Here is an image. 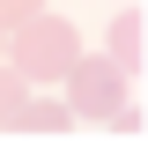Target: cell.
Returning a JSON list of instances; mask_svg holds the SVG:
<instances>
[{
    "mask_svg": "<svg viewBox=\"0 0 148 141\" xmlns=\"http://www.w3.org/2000/svg\"><path fill=\"white\" fill-rule=\"evenodd\" d=\"M15 30V45H8V67L22 74V82H59V74L74 67V22H59V15H22V22H8Z\"/></svg>",
    "mask_w": 148,
    "mask_h": 141,
    "instance_id": "1",
    "label": "cell"
},
{
    "mask_svg": "<svg viewBox=\"0 0 148 141\" xmlns=\"http://www.w3.org/2000/svg\"><path fill=\"white\" fill-rule=\"evenodd\" d=\"M59 82H67V111L74 119H104L111 104H126V67L119 59H74Z\"/></svg>",
    "mask_w": 148,
    "mask_h": 141,
    "instance_id": "2",
    "label": "cell"
},
{
    "mask_svg": "<svg viewBox=\"0 0 148 141\" xmlns=\"http://www.w3.org/2000/svg\"><path fill=\"white\" fill-rule=\"evenodd\" d=\"M104 37H111V59H119V67H133V74H141V59H148V15H141V8H119Z\"/></svg>",
    "mask_w": 148,
    "mask_h": 141,
    "instance_id": "3",
    "label": "cell"
},
{
    "mask_svg": "<svg viewBox=\"0 0 148 141\" xmlns=\"http://www.w3.org/2000/svg\"><path fill=\"white\" fill-rule=\"evenodd\" d=\"M15 134L59 141V134H74V111H67V104H22V111H15Z\"/></svg>",
    "mask_w": 148,
    "mask_h": 141,
    "instance_id": "4",
    "label": "cell"
},
{
    "mask_svg": "<svg viewBox=\"0 0 148 141\" xmlns=\"http://www.w3.org/2000/svg\"><path fill=\"white\" fill-rule=\"evenodd\" d=\"M30 104V82H22L15 67H8V59H0V134H8V126H15V111Z\"/></svg>",
    "mask_w": 148,
    "mask_h": 141,
    "instance_id": "5",
    "label": "cell"
},
{
    "mask_svg": "<svg viewBox=\"0 0 148 141\" xmlns=\"http://www.w3.org/2000/svg\"><path fill=\"white\" fill-rule=\"evenodd\" d=\"M37 8H45V0H0V30H8V22H22V15H37Z\"/></svg>",
    "mask_w": 148,
    "mask_h": 141,
    "instance_id": "6",
    "label": "cell"
},
{
    "mask_svg": "<svg viewBox=\"0 0 148 141\" xmlns=\"http://www.w3.org/2000/svg\"><path fill=\"white\" fill-rule=\"evenodd\" d=\"M0 59H8V37H0Z\"/></svg>",
    "mask_w": 148,
    "mask_h": 141,
    "instance_id": "7",
    "label": "cell"
}]
</instances>
